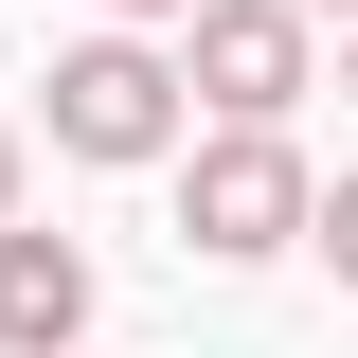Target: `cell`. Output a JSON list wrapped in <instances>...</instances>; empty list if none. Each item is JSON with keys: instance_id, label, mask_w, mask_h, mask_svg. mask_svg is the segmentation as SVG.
Wrapping results in <instances>:
<instances>
[{"instance_id": "1", "label": "cell", "mask_w": 358, "mask_h": 358, "mask_svg": "<svg viewBox=\"0 0 358 358\" xmlns=\"http://www.w3.org/2000/svg\"><path fill=\"white\" fill-rule=\"evenodd\" d=\"M305 143L287 126H215V143H179V251L197 268H268V251H305Z\"/></svg>"}, {"instance_id": "2", "label": "cell", "mask_w": 358, "mask_h": 358, "mask_svg": "<svg viewBox=\"0 0 358 358\" xmlns=\"http://www.w3.org/2000/svg\"><path fill=\"white\" fill-rule=\"evenodd\" d=\"M162 72H179V108H215V126H287V108L322 90V36L287 18V0H197Z\"/></svg>"}, {"instance_id": "3", "label": "cell", "mask_w": 358, "mask_h": 358, "mask_svg": "<svg viewBox=\"0 0 358 358\" xmlns=\"http://www.w3.org/2000/svg\"><path fill=\"white\" fill-rule=\"evenodd\" d=\"M179 126H197V108H179V72L143 36H72L54 54V162H179Z\"/></svg>"}, {"instance_id": "4", "label": "cell", "mask_w": 358, "mask_h": 358, "mask_svg": "<svg viewBox=\"0 0 358 358\" xmlns=\"http://www.w3.org/2000/svg\"><path fill=\"white\" fill-rule=\"evenodd\" d=\"M72 341H90V251L18 215L0 233V358H72Z\"/></svg>"}, {"instance_id": "5", "label": "cell", "mask_w": 358, "mask_h": 358, "mask_svg": "<svg viewBox=\"0 0 358 358\" xmlns=\"http://www.w3.org/2000/svg\"><path fill=\"white\" fill-rule=\"evenodd\" d=\"M305 251L341 268V305H358V179H322V197H305Z\"/></svg>"}, {"instance_id": "6", "label": "cell", "mask_w": 358, "mask_h": 358, "mask_svg": "<svg viewBox=\"0 0 358 358\" xmlns=\"http://www.w3.org/2000/svg\"><path fill=\"white\" fill-rule=\"evenodd\" d=\"M143 18H197V0H108V36H143Z\"/></svg>"}, {"instance_id": "7", "label": "cell", "mask_w": 358, "mask_h": 358, "mask_svg": "<svg viewBox=\"0 0 358 358\" xmlns=\"http://www.w3.org/2000/svg\"><path fill=\"white\" fill-rule=\"evenodd\" d=\"M0 233H18V126H0Z\"/></svg>"}, {"instance_id": "8", "label": "cell", "mask_w": 358, "mask_h": 358, "mask_svg": "<svg viewBox=\"0 0 358 358\" xmlns=\"http://www.w3.org/2000/svg\"><path fill=\"white\" fill-rule=\"evenodd\" d=\"M287 18H305V36H322V18H358V0H287Z\"/></svg>"}, {"instance_id": "9", "label": "cell", "mask_w": 358, "mask_h": 358, "mask_svg": "<svg viewBox=\"0 0 358 358\" xmlns=\"http://www.w3.org/2000/svg\"><path fill=\"white\" fill-rule=\"evenodd\" d=\"M341 90H358V18H341Z\"/></svg>"}, {"instance_id": "10", "label": "cell", "mask_w": 358, "mask_h": 358, "mask_svg": "<svg viewBox=\"0 0 358 358\" xmlns=\"http://www.w3.org/2000/svg\"><path fill=\"white\" fill-rule=\"evenodd\" d=\"M72 358H108V341H72Z\"/></svg>"}]
</instances>
